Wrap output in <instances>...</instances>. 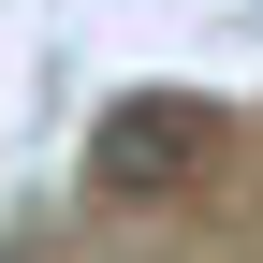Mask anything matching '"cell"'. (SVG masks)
<instances>
[{"instance_id":"cell-1","label":"cell","mask_w":263,"mask_h":263,"mask_svg":"<svg viewBox=\"0 0 263 263\" xmlns=\"http://www.w3.org/2000/svg\"><path fill=\"white\" fill-rule=\"evenodd\" d=\"M88 205H161V190H190L205 176V103L190 88H132V103L88 117Z\"/></svg>"}]
</instances>
